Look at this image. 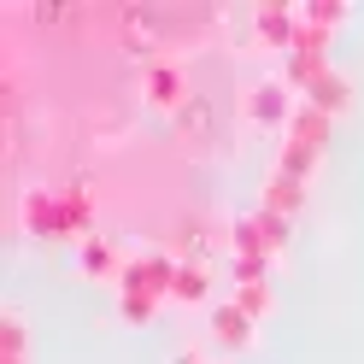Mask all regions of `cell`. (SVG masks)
<instances>
[{
  "label": "cell",
  "mask_w": 364,
  "mask_h": 364,
  "mask_svg": "<svg viewBox=\"0 0 364 364\" xmlns=\"http://www.w3.org/2000/svg\"><path fill=\"white\" fill-rule=\"evenodd\" d=\"M329 124H335V118H323L317 106H306V100H300V112H294V118H288V129H282V141L323 153V141H329Z\"/></svg>",
  "instance_id": "cell-9"
},
{
  "label": "cell",
  "mask_w": 364,
  "mask_h": 364,
  "mask_svg": "<svg viewBox=\"0 0 364 364\" xmlns=\"http://www.w3.org/2000/svg\"><path fill=\"white\" fill-rule=\"evenodd\" d=\"M317 159H323V153H311V147H294V141H282V153H277V165H270V171H277V176H288V182H306V176L317 171Z\"/></svg>",
  "instance_id": "cell-14"
},
{
  "label": "cell",
  "mask_w": 364,
  "mask_h": 364,
  "mask_svg": "<svg viewBox=\"0 0 364 364\" xmlns=\"http://www.w3.org/2000/svg\"><path fill=\"white\" fill-rule=\"evenodd\" d=\"M65 194V206H71V235H95V230H88V218H95V200H88V182H71V188H59Z\"/></svg>",
  "instance_id": "cell-16"
},
{
  "label": "cell",
  "mask_w": 364,
  "mask_h": 364,
  "mask_svg": "<svg viewBox=\"0 0 364 364\" xmlns=\"http://www.w3.org/2000/svg\"><path fill=\"white\" fill-rule=\"evenodd\" d=\"M306 106H317L323 118H341V112L353 106V82H347V71H329V77L306 95Z\"/></svg>",
  "instance_id": "cell-12"
},
{
  "label": "cell",
  "mask_w": 364,
  "mask_h": 364,
  "mask_svg": "<svg viewBox=\"0 0 364 364\" xmlns=\"http://www.w3.org/2000/svg\"><path fill=\"white\" fill-rule=\"evenodd\" d=\"M253 41L288 59V53H294V41H300V6H277V0L253 6Z\"/></svg>",
  "instance_id": "cell-4"
},
{
  "label": "cell",
  "mask_w": 364,
  "mask_h": 364,
  "mask_svg": "<svg viewBox=\"0 0 364 364\" xmlns=\"http://www.w3.org/2000/svg\"><path fill=\"white\" fill-rule=\"evenodd\" d=\"M241 112H247V124H253V129H277V135H282L288 118L300 112V95H294L282 77H259V82L241 95Z\"/></svg>",
  "instance_id": "cell-1"
},
{
  "label": "cell",
  "mask_w": 364,
  "mask_h": 364,
  "mask_svg": "<svg viewBox=\"0 0 364 364\" xmlns=\"http://www.w3.org/2000/svg\"><path fill=\"white\" fill-rule=\"evenodd\" d=\"M300 206H306V182H288V176H277V171H270V176H264V194H259V212L294 218Z\"/></svg>",
  "instance_id": "cell-11"
},
{
  "label": "cell",
  "mask_w": 364,
  "mask_h": 364,
  "mask_svg": "<svg viewBox=\"0 0 364 364\" xmlns=\"http://www.w3.org/2000/svg\"><path fill=\"white\" fill-rule=\"evenodd\" d=\"M212 341H223L230 353H253V347H259V323H253L235 300H218V306H212Z\"/></svg>",
  "instance_id": "cell-5"
},
{
  "label": "cell",
  "mask_w": 364,
  "mask_h": 364,
  "mask_svg": "<svg viewBox=\"0 0 364 364\" xmlns=\"http://www.w3.org/2000/svg\"><path fill=\"white\" fill-rule=\"evenodd\" d=\"M141 95H147V106H159V112H176L182 106V71L171 59H153L147 71H141Z\"/></svg>",
  "instance_id": "cell-8"
},
{
  "label": "cell",
  "mask_w": 364,
  "mask_h": 364,
  "mask_svg": "<svg viewBox=\"0 0 364 364\" xmlns=\"http://www.w3.org/2000/svg\"><path fill=\"white\" fill-rule=\"evenodd\" d=\"M206 300H212V264L206 259H182L176 264V282H171V306L194 311V306H206Z\"/></svg>",
  "instance_id": "cell-7"
},
{
  "label": "cell",
  "mask_w": 364,
  "mask_h": 364,
  "mask_svg": "<svg viewBox=\"0 0 364 364\" xmlns=\"http://www.w3.org/2000/svg\"><path fill=\"white\" fill-rule=\"evenodd\" d=\"M124 264L129 259H118V241H106V235H88L77 247V270L88 282H124Z\"/></svg>",
  "instance_id": "cell-6"
},
{
  "label": "cell",
  "mask_w": 364,
  "mask_h": 364,
  "mask_svg": "<svg viewBox=\"0 0 364 364\" xmlns=\"http://www.w3.org/2000/svg\"><path fill=\"white\" fill-rule=\"evenodd\" d=\"M347 12H353L347 0H306V6H300V18H306V24H311V30H329V36L347 24Z\"/></svg>",
  "instance_id": "cell-15"
},
{
  "label": "cell",
  "mask_w": 364,
  "mask_h": 364,
  "mask_svg": "<svg viewBox=\"0 0 364 364\" xmlns=\"http://www.w3.org/2000/svg\"><path fill=\"white\" fill-rule=\"evenodd\" d=\"M259 223H264L270 259H282V253H288V241H294V218H277V212H259Z\"/></svg>",
  "instance_id": "cell-18"
},
{
  "label": "cell",
  "mask_w": 364,
  "mask_h": 364,
  "mask_svg": "<svg viewBox=\"0 0 364 364\" xmlns=\"http://www.w3.org/2000/svg\"><path fill=\"white\" fill-rule=\"evenodd\" d=\"M24 347H30L24 311H18V306H0V358H24Z\"/></svg>",
  "instance_id": "cell-13"
},
{
  "label": "cell",
  "mask_w": 364,
  "mask_h": 364,
  "mask_svg": "<svg viewBox=\"0 0 364 364\" xmlns=\"http://www.w3.org/2000/svg\"><path fill=\"white\" fill-rule=\"evenodd\" d=\"M230 259H270V241H264L259 212H247V218L230 223ZM270 264H277V259H270Z\"/></svg>",
  "instance_id": "cell-10"
},
{
  "label": "cell",
  "mask_w": 364,
  "mask_h": 364,
  "mask_svg": "<svg viewBox=\"0 0 364 364\" xmlns=\"http://www.w3.org/2000/svg\"><path fill=\"white\" fill-rule=\"evenodd\" d=\"M176 264H182V259H171V253H159V247H147L141 259H129V264H124L118 294H147V300H171Z\"/></svg>",
  "instance_id": "cell-3"
},
{
  "label": "cell",
  "mask_w": 364,
  "mask_h": 364,
  "mask_svg": "<svg viewBox=\"0 0 364 364\" xmlns=\"http://www.w3.org/2000/svg\"><path fill=\"white\" fill-rule=\"evenodd\" d=\"M159 306H165V300H147V294H118V311H124V323H153V317H159Z\"/></svg>",
  "instance_id": "cell-19"
},
{
  "label": "cell",
  "mask_w": 364,
  "mask_h": 364,
  "mask_svg": "<svg viewBox=\"0 0 364 364\" xmlns=\"http://www.w3.org/2000/svg\"><path fill=\"white\" fill-rule=\"evenodd\" d=\"M230 300H235V306H241V311H247V317L259 323V317H270V306H277V294H270V282H253V288H235Z\"/></svg>",
  "instance_id": "cell-17"
},
{
  "label": "cell",
  "mask_w": 364,
  "mask_h": 364,
  "mask_svg": "<svg viewBox=\"0 0 364 364\" xmlns=\"http://www.w3.org/2000/svg\"><path fill=\"white\" fill-rule=\"evenodd\" d=\"M171 364H206V358H200V353H194V347H182V353H176V358H171Z\"/></svg>",
  "instance_id": "cell-20"
},
{
  "label": "cell",
  "mask_w": 364,
  "mask_h": 364,
  "mask_svg": "<svg viewBox=\"0 0 364 364\" xmlns=\"http://www.w3.org/2000/svg\"><path fill=\"white\" fill-rule=\"evenodd\" d=\"M0 364H30V358H0Z\"/></svg>",
  "instance_id": "cell-21"
},
{
  "label": "cell",
  "mask_w": 364,
  "mask_h": 364,
  "mask_svg": "<svg viewBox=\"0 0 364 364\" xmlns=\"http://www.w3.org/2000/svg\"><path fill=\"white\" fill-rule=\"evenodd\" d=\"M18 230L36 235V241L71 235V206H65V194H53V188H24V200H18Z\"/></svg>",
  "instance_id": "cell-2"
}]
</instances>
